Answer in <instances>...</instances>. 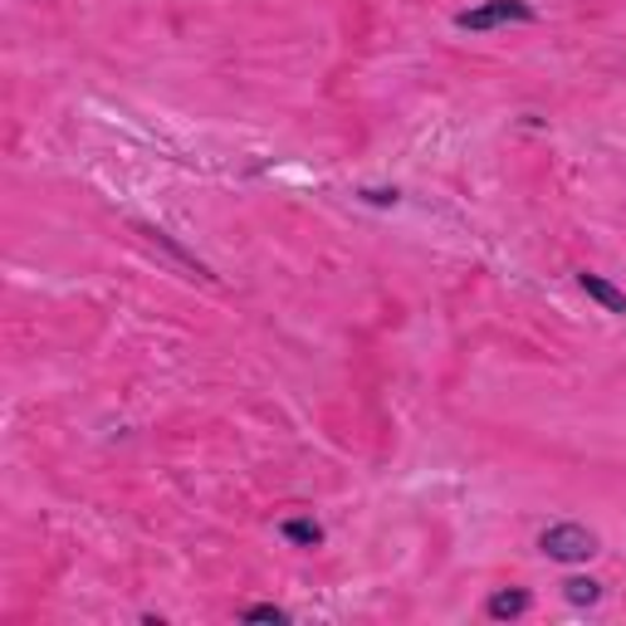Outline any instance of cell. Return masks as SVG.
<instances>
[{
    "label": "cell",
    "instance_id": "1",
    "mask_svg": "<svg viewBox=\"0 0 626 626\" xmlns=\"http://www.w3.org/2000/svg\"><path fill=\"white\" fill-rule=\"evenodd\" d=\"M538 553L548 563H588L592 553H602V538L578 519H558V524H548L538 534Z\"/></svg>",
    "mask_w": 626,
    "mask_h": 626
},
{
    "label": "cell",
    "instance_id": "2",
    "mask_svg": "<svg viewBox=\"0 0 626 626\" xmlns=\"http://www.w3.org/2000/svg\"><path fill=\"white\" fill-rule=\"evenodd\" d=\"M538 10L529 0H479V5L455 10V30H470V35H489L499 25H534Z\"/></svg>",
    "mask_w": 626,
    "mask_h": 626
},
{
    "label": "cell",
    "instance_id": "3",
    "mask_svg": "<svg viewBox=\"0 0 626 626\" xmlns=\"http://www.w3.org/2000/svg\"><path fill=\"white\" fill-rule=\"evenodd\" d=\"M578 289L592 299V304H602L607 313H617V318H626V289H617L607 275H592V269H582V275H578Z\"/></svg>",
    "mask_w": 626,
    "mask_h": 626
},
{
    "label": "cell",
    "instance_id": "4",
    "mask_svg": "<svg viewBox=\"0 0 626 626\" xmlns=\"http://www.w3.org/2000/svg\"><path fill=\"white\" fill-rule=\"evenodd\" d=\"M529 607H534L529 588H499V592H489L485 617H489V622H514V617H524Z\"/></svg>",
    "mask_w": 626,
    "mask_h": 626
},
{
    "label": "cell",
    "instance_id": "5",
    "mask_svg": "<svg viewBox=\"0 0 626 626\" xmlns=\"http://www.w3.org/2000/svg\"><path fill=\"white\" fill-rule=\"evenodd\" d=\"M279 534H285V544H294V548H323V524H318V519H309V514L285 519Z\"/></svg>",
    "mask_w": 626,
    "mask_h": 626
},
{
    "label": "cell",
    "instance_id": "6",
    "mask_svg": "<svg viewBox=\"0 0 626 626\" xmlns=\"http://www.w3.org/2000/svg\"><path fill=\"white\" fill-rule=\"evenodd\" d=\"M563 598H568L572 607H598V602H602V582L598 578H568V582H563Z\"/></svg>",
    "mask_w": 626,
    "mask_h": 626
},
{
    "label": "cell",
    "instance_id": "7",
    "mask_svg": "<svg viewBox=\"0 0 626 626\" xmlns=\"http://www.w3.org/2000/svg\"><path fill=\"white\" fill-rule=\"evenodd\" d=\"M240 622H275V626H285L289 612L279 607V602H250V607H240Z\"/></svg>",
    "mask_w": 626,
    "mask_h": 626
},
{
    "label": "cell",
    "instance_id": "8",
    "mask_svg": "<svg viewBox=\"0 0 626 626\" xmlns=\"http://www.w3.org/2000/svg\"><path fill=\"white\" fill-rule=\"evenodd\" d=\"M358 196L368 206H396V201H402V192H396V186H362Z\"/></svg>",
    "mask_w": 626,
    "mask_h": 626
}]
</instances>
